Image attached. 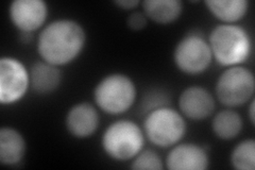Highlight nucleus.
Masks as SVG:
<instances>
[{"instance_id":"nucleus-1","label":"nucleus","mask_w":255,"mask_h":170,"mask_svg":"<svg viewBox=\"0 0 255 170\" xmlns=\"http://www.w3.org/2000/svg\"><path fill=\"white\" fill-rule=\"evenodd\" d=\"M86 43V32L74 19L53 20L43 28L37 37L36 48L41 59L54 66L75 61Z\"/></svg>"},{"instance_id":"nucleus-2","label":"nucleus","mask_w":255,"mask_h":170,"mask_svg":"<svg viewBox=\"0 0 255 170\" xmlns=\"http://www.w3.org/2000/svg\"><path fill=\"white\" fill-rule=\"evenodd\" d=\"M213 59L226 67L238 66L249 60L252 53V38L242 26L235 23H220L209 36Z\"/></svg>"},{"instance_id":"nucleus-3","label":"nucleus","mask_w":255,"mask_h":170,"mask_svg":"<svg viewBox=\"0 0 255 170\" xmlns=\"http://www.w3.org/2000/svg\"><path fill=\"white\" fill-rule=\"evenodd\" d=\"M136 85L127 75L110 74L102 78L94 90L97 107L110 115H121L132 108L136 99Z\"/></svg>"},{"instance_id":"nucleus-4","label":"nucleus","mask_w":255,"mask_h":170,"mask_svg":"<svg viewBox=\"0 0 255 170\" xmlns=\"http://www.w3.org/2000/svg\"><path fill=\"white\" fill-rule=\"evenodd\" d=\"M145 133L136 123L121 119L112 123L101 139L106 155L115 161H130L143 149Z\"/></svg>"},{"instance_id":"nucleus-5","label":"nucleus","mask_w":255,"mask_h":170,"mask_svg":"<svg viewBox=\"0 0 255 170\" xmlns=\"http://www.w3.org/2000/svg\"><path fill=\"white\" fill-rule=\"evenodd\" d=\"M142 130L150 143L161 148H169L184 137L186 123L184 116L174 109L157 107L146 115Z\"/></svg>"},{"instance_id":"nucleus-6","label":"nucleus","mask_w":255,"mask_h":170,"mask_svg":"<svg viewBox=\"0 0 255 170\" xmlns=\"http://www.w3.org/2000/svg\"><path fill=\"white\" fill-rule=\"evenodd\" d=\"M255 80L253 72L242 65L228 67L219 76L215 93L217 99L229 108L244 105L253 99Z\"/></svg>"},{"instance_id":"nucleus-7","label":"nucleus","mask_w":255,"mask_h":170,"mask_svg":"<svg viewBox=\"0 0 255 170\" xmlns=\"http://www.w3.org/2000/svg\"><path fill=\"white\" fill-rule=\"evenodd\" d=\"M173 61L178 69L186 75L202 74L213 61L209 42L196 32L186 34L174 48Z\"/></svg>"},{"instance_id":"nucleus-8","label":"nucleus","mask_w":255,"mask_h":170,"mask_svg":"<svg viewBox=\"0 0 255 170\" xmlns=\"http://www.w3.org/2000/svg\"><path fill=\"white\" fill-rule=\"evenodd\" d=\"M30 86V71L13 56L0 59V103L11 105L20 101Z\"/></svg>"},{"instance_id":"nucleus-9","label":"nucleus","mask_w":255,"mask_h":170,"mask_svg":"<svg viewBox=\"0 0 255 170\" xmlns=\"http://www.w3.org/2000/svg\"><path fill=\"white\" fill-rule=\"evenodd\" d=\"M10 19L23 34L41 28L48 16V5L44 0H14L9 7Z\"/></svg>"},{"instance_id":"nucleus-10","label":"nucleus","mask_w":255,"mask_h":170,"mask_svg":"<svg viewBox=\"0 0 255 170\" xmlns=\"http://www.w3.org/2000/svg\"><path fill=\"white\" fill-rule=\"evenodd\" d=\"M165 163L170 170H205L210 166V157L202 146L183 143L172 146Z\"/></svg>"},{"instance_id":"nucleus-11","label":"nucleus","mask_w":255,"mask_h":170,"mask_svg":"<svg viewBox=\"0 0 255 170\" xmlns=\"http://www.w3.org/2000/svg\"><path fill=\"white\" fill-rule=\"evenodd\" d=\"M181 114L191 120H203L215 111V99L210 91L202 86H189L179 97Z\"/></svg>"},{"instance_id":"nucleus-12","label":"nucleus","mask_w":255,"mask_h":170,"mask_svg":"<svg viewBox=\"0 0 255 170\" xmlns=\"http://www.w3.org/2000/svg\"><path fill=\"white\" fill-rule=\"evenodd\" d=\"M99 113L93 104L79 102L71 107L65 117L67 131L77 139H87L98 130Z\"/></svg>"},{"instance_id":"nucleus-13","label":"nucleus","mask_w":255,"mask_h":170,"mask_svg":"<svg viewBox=\"0 0 255 170\" xmlns=\"http://www.w3.org/2000/svg\"><path fill=\"white\" fill-rule=\"evenodd\" d=\"M30 86L38 95H48L57 91L62 83L63 74L59 66L45 61L36 62L30 68Z\"/></svg>"},{"instance_id":"nucleus-14","label":"nucleus","mask_w":255,"mask_h":170,"mask_svg":"<svg viewBox=\"0 0 255 170\" xmlns=\"http://www.w3.org/2000/svg\"><path fill=\"white\" fill-rule=\"evenodd\" d=\"M27 143L22 134L14 128L3 127L0 130V163L15 166L25 158Z\"/></svg>"},{"instance_id":"nucleus-15","label":"nucleus","mask_w":255,"mask_h":170,"mask_svg":"<svg viewBox=\"0 0 255 170\" xmlns=\"http://www.w3.org/2000/svg\"><path fill=\"white\" fill-rule=\"evenodd\" d=\"M141 6L148 19L161 25L178 20L183 12V3L180 0H143Z\"/></svg>"},{"instance_id":"nucleus-16","label":"nucleus","mask_w":255,"mask_h":170,"mask_svg":"<svg viewBox=\"0 0 255 170\" xmlns=\"http://www.w3.org/2000/svg\"><path fill=\"white\" fill-rule=\"evenodd\" d=\"M204 3L207 10L223 23H235L243 19L250 5L248 0H206Z\"/></svg>"},{"instance_id":"nucleus-17","label":"nucleus","mask_w":255,"mask_h":170,"mask_svg":"<svg viewBox=\"0 0 255 170\" xmlns=\"http://www.w3.org/2000/svg\"><path fill=\"white\" fill-rule=\"evenodd\" d=\"M244 128L242 116L237 112L226 109L218 112L212 121L214 134L222 141H231L241 134Z\"/></svg>"},{"instance_id":"nucleus-18","label":"nucleus","mask_w":255,"mask_h":170,"mask_svg":"<svg viewBox=\"0 0 255 170\" xmlns=\"http://www.w3.org/2000/svg\"><path fill=\"white\" fill-rule=\"evenodd\" d=\"M231 164L237 170H254L255 168V142L254 140H245L231 153Z\"/></svg>"},{"instance_id":"nucleus-19","label":"nucleus","mask_w":255,"mask_h":170,"mask_svg":"<svg viewBox=\"0 0 255 170\" xmlns=\"http://www.w3.org/2000/svg\"><path fill=\"white\" fill-rule=\"evenodd\" d=\"M131 168L134 170H162L163 161L157 153L151 149L141 150L132 160Z\"/></svg>"},{"instance_id":"nucleus-20","label":"nucleus","mask_w":255,"mask_h":170,"mask_svg":"<svg viewBox=\"0 0 255 170\" xmlns=\"http://www.w3.org/2000/svg\"><path fill=\"white\" fill-rule=\"evenodd\" d=\"M148 23V18L143 12L135 11L129 15V17L127 19V25L130 29L138 31L143 28H146Z\"/></svg>"},{"instance_id":"nucleus-21","label":"nucleus","mask_w":255,"mask_h":170,"mask_svg":"<svg viewBox=\"0 0 255 170\" xmlns=\"http://www.w3.org/2000/svg\"><path fill=\"white\" fill-rule=\"evenodd\" d=\"M140 1L138 0H115L114 4L123 10H133L138 6Z\"/></svg>"},{"instance_id":"nucleus-22","label":"nucleus","mask_w":255,"mask_h":170,"mask_svg":"<svg viewBox=\"0 0 255 170\" xmlns=\"http://www.w3.org/2000/svg\"><path fill=\"white\" fill-rule=\"evenodd\" d=\"M254 99L251 100V103H250V107H249V119L251 121L252 126H254V123H255V116H254V113H255V105H254Z\"/></svg>"}]
</instances>
